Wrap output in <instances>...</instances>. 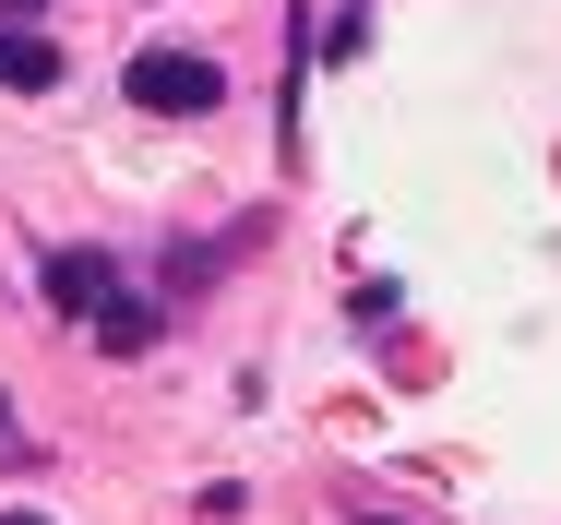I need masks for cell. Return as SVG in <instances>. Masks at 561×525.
<instances>
[{
	"instance_id": "4",
	"label": "cell",
	"mask_w": 561,
	"mask_h": 525,
	"mask_svg": "<svg viewBox=\"0 0 561 525\" xmlns=\"http://www.w3.org/2000/svg\"><path fill=\"white\" fill-rule=\"evenodd\" d=\"M156 334H168V322H156V299H108V311H96V346H108V358H144Z\"/></svg>"
},
{
	"instance_id": "3",
	"label": "cell",
	"mask_w": 561,
	"mask_h": 525,
	"mask_svg": "<svg viewBox=\"0 0 561 525\" xmlns=\"http://www.w3.org/2000/svg\"><path fill=\"white\" fill-rule=\"evenodd\" d=\"M0 84H12V96H48V84H60V48H48L36 24H0Z\"/></svg>"
},
{
	"instance_id": "5",
	"label": "cell",
	"mask_w": 561,
	"mask_h": 525,
	"mask_svg": "<svg viewBox=\"0 0 561 525\" xmlns=\"http://www.w3.org/2000/svg\"><path fill=\"white\" fill-rule=\"evenodd\" d=\"M24 12H48V0H0V24H24Z\"/></svg>"
},
{
	"instance_id": "8",
	"label": "cell",
	"mask_w": 561,
	"mask_h": 525,
	"mask_svg": "<svg viewBox=\"0 0 561 525\" xmlns=\"http://www.w3.org/2000/svg\"><path fill=\"white\" fill-rule=\"evenodd\" d=\"M358 525H394V514H358Z\"/></svg>"
},
{
	"instance_id": "6",
	"label": "cell",
	"mask_w": 561,
	"mask_h": 525,
	"mask_svg": "<svg viewBox=\"0 0 561 525\" xmlns=\"http://www.w3.org/2000/svg\"><path fill=\"white\" fill-rule=\"evenodd\" d=\"M0 525H48V514H0Z\"/></svg>"
},
{
	"instance_id": "2",
	"label": "cell",
	"mask_w": 561,
	"mask_h": 525,
	"mask_svg": "<svg viewBox=\"0 0 561 525\" xmlns=\"http://www.w3.org/2000/svg\"><path fill=\"white\" fill-rule=\"evenodd\" d=\"M36 287H48V311H60V322H96L119 299V263H108V251H48Z\"/></svg>"
},
{
	"instance_id": "1",
	"label": "cell",
	"mask_w": 561,
	"mask_h": 525,
	"mask_svg": "<svg viewBox=\"0 0 561 525\" xmlns=\"http://www.w3.org/2000/svg\"><path fill=\"white\" fill-rule=\"evenodd\" d=\"M216 96H227V72L204 48H131V107L144 119H204Z\"/></svg>"
},
{
	"instance_id": "7",
	"label": "cell",
	"mask_w": 561,
	"mask_h": 525,
	"mask_svg": "<svg viewBox=\"0 0 561 525\" xmlns=\"http://www.w3.org/2000/svg\"><path fill=\"white\" fill-rule=\"evenodd\" d=\"M0 430H12V395H0Z\"/></svg>"
}]
</instances>
